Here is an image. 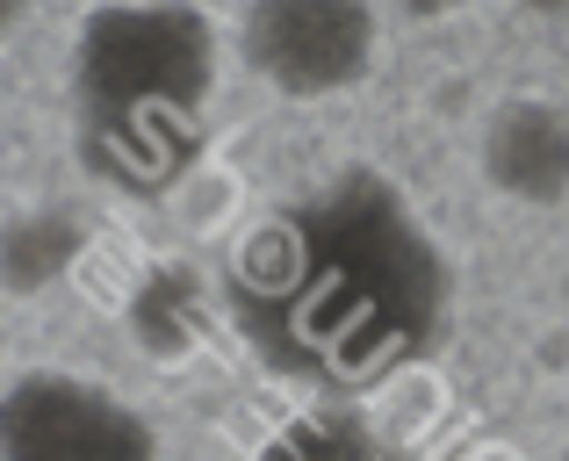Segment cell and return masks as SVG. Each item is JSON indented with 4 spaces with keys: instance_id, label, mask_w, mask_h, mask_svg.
I'll return each mask as SVG.
<instances>
[{
    "instance_id": "obj_1",
    "label": "cell",
    "mask_w": 569,
    "mask_h": 461,
    "mask_svg": "<svg viewBox=\"0 0 569 461\" xmlns=\"http://www.w3.org/2000/svg\"><path fill=\"white\" fill-rule=\"evenodd\" d=\"M238 310L267 361L318 382H368L432 347L447 267L389 188L347 181L260 231L238 267Z\"/></svg>"
},
{
    "instance_id": "obj_2",
    "label": "cell",
    "mask_w": 569,
    "mask_h": 461,
    "mask_svg": "<svg viewBox=\"0 0 569 461\" xmlns=\"http://www.w3.org/2000/svg\"><path fill=\"white\" fill-rule=\"evenodd\" d=\"M217 87V29L194 8H101L72 43L87 144L116 181H159Z\"/></svg>"
},
{
    "instance_id": "obj_3",
    "label": "cell",
    "mask_w": 569,
    "mask_h": 461,
    "mask_svg": "<svg viewBox=\"0 0 569 461\" xmlns=\"http://www.w3.org/2000/svg\"><path fill=\"white\" fill-rule=\"evenodd\" d=\"M0 461H159L144 411L66 368L0 382Z\"/></svg>"
},
{
    "instance_id": "obj_4",
    "label": "cell",
    "mask_w": 569,
    "mask_h": 461,
    "mask_svg": "<svg viewBox=\"0 0 569 461\" xmlns=\"http://www.w3.org/2000/svg\"><path fill=\"white\" fill-rule=\"evenodd\" d=\"M252 80H267L289 101L347 94L376 66V14L353 0H260L238 22Z\"/></svg>"
},
{
    "instance_id": "obj_5",
    "label": "cell",
    "mask_w": 569,
    "mask_h": 461,
    "mask_svg": "<svg viewBox=\"0 0 569 461\" xmlns=\"http://www.w3.org/2000/svg\"><path fill=\"white\" fill-rule=\"evenodd\" d=\"M483 173L512 202H548L569 196V116L548 101H505L483 130Z\"/></svg>"
},
{
    "instance_id": "obj_6",
    "label": "cell",
    "mask_w": 569,
    "mask_h": 461,
    "mask_svg": "<svg viewBox=\"0 0 569 461\" xmlns=\"http://www.w3.org/2000/svg\"><path fill=\"white\" fill-rule=\"evenodd\" d=\"M80 245H87V224H80V217H66V210L14 217V224L0 231V289H14V295L51 289V281L80 260Z\"/></svg>"
},
{
    "instance_id": "obj_7",
    "label": "cell",
    "mask_w": 569,
    "mask_h": 461,
    "mask_svg": "<svg viewBox=\"0 0 569 461\" xmlns=\"http://www.w3.org/2000/svg\"><path fill=\"white\" fill-rule=\"evenodd\" d=\"M14 29H22V8H14V0H0V43H8Z\"/></svg>"
},
{
    "instance_id": "obj_8",
    "label": "cell",
    "mask_w": 569,
    "mask_h": 461,
    "mask_svg": "<svg viewBox=\"0 0 569 461\" xmlns=\"http://www.w3.org/2000/svg\"><path fill=\"white\" fill-rule=\"evenodd\" d=\"M0 361H8V339H0Z\"/></svg>"
}]
</instances>
